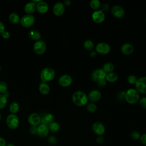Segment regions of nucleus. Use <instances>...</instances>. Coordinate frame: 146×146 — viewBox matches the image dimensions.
Masks as SVG:
<instances>
[{
    "label": "nucleus",
    "mask_w": 146,
    "mask_h": 146,
    "mask_svg": "<svg viewBox=\"0 0 146 146\" xmlns=\"http://www.w3.org/2000/svg\"><path fill=\"white\" fill-rule=\"evenodd\" d=\"M72 100L76 106L83 107L88 103V98L87 95L84 92L76 91L72 95Z\"/></svg>",
    "instance_id": "obj_1"
},
{
    "label": "nucleus",
    "mask_w": 146,
    "mask_h": 146,
    "mask_svg": "<svg viewBox=\"0 0 146 146\" xmlns=\"http://www.w3.org/2000/svg\"><path fill=\"white\" fill-rule=\"evenodd\" d=\"M124 98L128 103L133 104L139 102L140 94L135 88H131L124 92Z\"/></svg>",
    "instance_id": "obj_2"
},
{
    "label": "nucleus",
    "mask_w": 146,
    "mask_h": 146,
    "mask_svg": "<svg viewBox=\"0 0 146 146\" xmlns=\"http://www.w3.org/2000/svg\"><path fill=\"white\" fill-rule=\"evenodd\" d=\"M55 76V71L51 67H45L40 72V79L43 83L49 82L52 80Z\"/></svg>",
    "instance_id": "obj_3"
},
{
    "label": "nucleus",
    "mask_w": 146,
    "mask_h": 146,
    "mask_svg": "<svg viewBox=\"0 0 146 146\" xmlns=\"http://www.w3.org/2000/svg\"><path fill=\"white\" fill-rule=\"evenodd\" d=\"M6 123L8 128L11 129H16L19 125V119L16 114L10 113L6 119Z\"/></svg>",
    "instance_id": "obj_4"
},
{
    "label": "nucleus",
    "mask_w": 146,
    "mask_h": 146,
    "mask_svg": "<svg viewBox=\"0 0 146 146\" xmlns=\"http://www.w3.org/2000/svg\"><path fill=\"white\" fill-rule=\"evenodd\" d=\"M46 43L43 40H39L36 41L33 45V50L35 54L40 55L43 54L46 50Z\"/></svg>",
    "instance_id": "obj_5"
},
{
    "label": "nucleus",
    "mask_w": 146,
    "mask_h": 146,
    "mask_svg": "<svg viewBox=\"0 0 146 146\" xmlns=\"http://www.w3.org/2000/svg\"><path fill=\"white\" fill-rule=\"evenodd\" d=\"M35 22V17L33 14H25L20 19L21 25L25 28L32 26Z\"/></svg>",
    "instance_id": "obj_6"
},
{
    "label": "nucleus",
    "mask_w": 146,
    "mask_h": 146,
    "mask_svg": "<svg viewBox=\"0 0 146 146\" xmlns=\"http://www.w3.org/2000/svg\"><path fill=\"white\" fill-rule=\"evenodd\" d=\"M106 74L102 68H96L91 73V78L94 82L97 83L99 80L105 79Z\"/></svg>",
    "instance_id": "obj_7"
},
{
    "label": "nucleus",
    "mask_w": 146,
    "mask_h": 146,
    "mask_svg": "<svg viewBox=\"0 0 146 146\" xmlns=\"http://www.w3.org/2000/svg\"><path fill=\"white\" fill-rule=\"evenodd\" d=\"M95 51L97 53L101 55H106L111 51V47L106 42H100L95 47Z\"/></svg>",
    "instance_id": "obj_8"
},
{
    "label": "nucleus",
    "mask_w": 146,
    "mask_h": 146,
    "mask_svg": "<svg viewBox=\"0 0 146 146\" xmlns=\"http://www.w3.org/2000/svg\"><path fill=\"white\" fill-rule=\"evenodd\" d=\"M135 85V89L139 94H146V76H142L137 79Z\"/></svg>",
    "instance_id": "obj_9"
},
{
    "label": "nucleus",
    "mask_w": 146,
    "mask_h": 146,
    "mask_svg": "<svg viewBox=\"0 0 146 146\" xmlns=\"http://www.w3.org/2000/svg\"><path fill=\"white\" fill-rule=\"evenodd\" d=\"M27 120L31 126L38 127L41 123V116L38 113L33 112L29 115Z\"/></svg>",
    "instance_id": "obj_10"
},
{
    "label": "nucleus",
    "mask_w": 146,
    "mask_h": 146,
    "mask_svg": "<svg viewBox=\"0 0 146 146\" xmlns=\"http://www.w3.org/2000/svg\"><path fill=\"white\" fill-rule=\"evenodd\" d=\"M92 131L98 136L103 135L106 131L104 125L100 121H95L92 125Z\"/></svg>",
    "instance_id": "obj_11"
},
{
    "label": "nucleus",
    "mask_w": 146,
    "mask_h": 146,
    "mask_svg": "<svg viewBox=\"0 0 146 146\" xmlns=\"http://www.w3.org/2000/svg\"><path fill=\"white\" fill-rule=\"evenodd\" d=\"M105 14L101 10L99 9L98 10L94 11L91 15L92 21L96 23H101L105 19Z\"/></svg>",
    "instance_id": "obj_12"
},
{
    "label": "nucleus",
    "mask_w": 146,
    "mask_h": 146,
    "mask_svg": "<svg viewBox=\"0 0 146 146\" xmlns=\"http://www.w3.org/2000/svg\"><path fill=\"white\" fill-rule=\"evenodd\" d=\"M72 83V77L68 74H63L58 79L59 84L63 87H67Z\"/></svg>",
    "instance_id": "obj_13"
},
{
    "label": "nucleus",
    "mask_w": 146,
    "mask_h": 146,
    "mask_svg": "<svg viewBox=\"0 0 146 146\" xmlns=\"http://www.w3.org/2000/svg\"><path fill=\"white\" fill-rule=\"evenodd\" d=\"M52 11L55 15L60 17L62 15L65 11V6L63 2H58L55 3L52 8Z\"/></svg>",
    "instance_id": "obj_14"
},
{
    "label": "nucleus",
    "mask_w": 146,
    "mask_h": 146,
    "mask_svg": "<svg viewBox=\"0 0 146 146\" xmlns=\"http://www.w3.org/2000/svg\"><path fill=\"white\" fill-rule=\"evenodd\" d=\"M50 129L48 125L40 123L37 127V135L40 137L43 138L48 136Z\"/></svg>",
    "instance_id": "obj_15"
},
{
    "label": "nucleus",
    "mask_w": 146,
    "mask_h": 146,
    "mask_svg": "<svg viewBox=\"0 0 146 146\" xmlns=\"http://www.w3.org/2000/svg\"><path fill=\"white\" fill-rule=\"evenodd\" d=\"M111 13L112 15L117 18H121L123 17L125 13L124 9L119 5L113 6L111 9Z\"/></svg>",
    "instance_id": "obj_16"
},
{
    "label": "nucleus",
    "mask_w": 146,
    "mask_h": 146,
    "mask_svg": "<svg viewBox=\"0 0 146 146\" xmlns=\"http://www.w3.org/2000/svg\"><path fill=\"white\" fill-rule=\"evenodd\" d=\"M87 96L88 100H90L92 103H95L100 99L102 97V94L98 90H93L89 92Z\"/></svg>",
    "instance_id": "obj_17"
},
{
    "label": "nucleus",
    "mask_w": 146,
    "mask_h": 146,
    "mask_svg": "<svg viewBox=\"0 0 146 146\" xmlns=\"http://www.w3.org/2000/svg\"><path fill=\"white\" fill-rule=\"evenodd\" d=\"M135 48L132 44L130 43H125L121 46L120 51L125 55H129L134 51Z\"/></svg>",
    "instance_id": "obj_18"
},
{
    "label": "nucleus",
    "mask_w": 146,
    "mask_h": 146,
    "mask_svg": "<svg viewBox=\"0 0 146 146\" xmlns=\"http://www.w3.org/2000/svg\"><path fill=\"white\" fill-rule=\"evenodd\" d=\"M36 10L40 14L46 13L48 10V5L45 1H40L36 5Z\"/></svg>",
    "instance_id": "obj_19"
},
{
    "label": "nucleus",
    "mask_w": 146,
    "mask_h": 146,
    "mask_svg": "<svg viewBox=\"0 0 146 146\" xmlns=\"http://www.w3.org/2000/svg\"><path fill=\"white\" fill-rule=\"evenodd\" d=\"M36 5L32 1L26 3L24 6V11L27 14H32L36 10Z\"/></svg>",
    "instance_id": "obj_20"
},
{
    "label": "nucleus",
    "mask_w": 146,
    "mask_h": 146,
    "mask_svg": "<svg viewBox=\"0 0 146 146\" xmlns=\"http://www.w3.org/2000/svg\"><path fill=\"white\" fill-rule=\"evenodd\" d=\"M28 35L29 36L30 38H31L33 40H39L41 39V37H42V35L40 34V33L35 29H33L31 30L30 31H29V33H28Z\"/></svg>",
    "instance_id": "obj_21"
},
{
    "label": "nucleus",
    "mask_w": 146,
    "mask_h": 146,
    "mask_svg": "<svg viewBox=\"0 0 146 146\" xmlns=\"http://www.w3.org/2000/svg\"><path fill=\"white\" fill-rule=\"evenodd\" d=\"M54 115L51 113H48L41 117V123L48 125L49 123L54 121Z\"/></svg>",
    "instance_id": "obj_22"
},
{
    "label": "nucleus",
    "mask_w": 146,
    "mask_h": 146,
    "mask_svg": "<svg viewBox=\"0 0 146 146\" xmlns=\"http://www.w3.org/2000/svg\"><path fill=\"white\" fill-rule=\"evenodd\" d=\"M39 91L43 95H47L50 91L49 85L46 83H40L39 85Z\"/></svg>",
    "instance_id": "obj_23"
},
{
    "label": "nucleus",
    "mask_w": 146,
    "mask_h": 146,
    "mask_svg": "<svg viewBox=\"0 0 146 146\" xmlns=\"http://www.w3.org/2000/svg\"><path fill=\"white\" fill-rule=\"evenodd\" d=\"M105 79L107 82H108L110 83H114L118 79V75L116 73L114 72L108 73L106 74Z\"/></svg>",
    "instance_id": "obj_24"
},
{
    "label": "nucleus",
    "mask_w": 146,
    "mask_h": 146,
    "mask_svg": "<svg viewBox=\"0 0 146 146\" xmlns=\"http://www.w3.org/2000/svg\"><path fill=\"white\" fill-rule=\"evenodd\" d=\"M50 131L54 132V133H56L58 132L60 128V126L59 125V124L55 121H53L52 122L49 123L48 124Z\"/></svg>",
    "instance_id": "obj_25"
},
{
    "label": "nucleus",
    "mask_w": 146,
    "mask_h": 146,
    "mask_svg": "<svg viewBox=\"0 0 146 146\" xmlns=\"http://www.w3.org/2000/svg\"><path fill=\"white\" fill-rule=\"evenodd\" d=\"M20 19L19 15L14 12L11 13L9 15V21L13 24H18L20 22Z\"/></svg>",
    "instance_id": "obj_26"
},
{
    "label": "nucleus",
    "mask_w": 146,
    "mask_h": 146,
    "mask_svg": "<svg viewBox=\"0 0 146 146\" xmlns=\"http://www.w3.org/2000/svg\"><path fill=\"white\" fill-rule=\"evenodd\" d=\"M114 68H115V66L111 62H107V63H106L103 65V68H102V69L104 70V71L106 74L113 72V71L114 70Z\"/></svg>",
    "instance_id": "obj_27"
},
{
    "label": "nucleus",
    "mask_w": 146,
    "mask_h": 146,
    "mask_svg": "<svg viewBox=\"0 0 146 146\" xmlns=\"http://www.w3.org/2000/svg\"><path fill=\"white\" fill-rule=\"evenodd\" d=\"M83 47L86 50L91 51L94 50V48L95 47V44H94V43L91 40L87 39L84 42Z\"/></svg>",
    "instance_id": "obj_28"
},
{
    "label": "nucleus",
    "mask_w": 146,
    "mask_h": 146,
    "mask_svg": "<svg viewBox=\"0 0 146 146\" xmlns=\"http://www.w3.org/2000/svg\"><path fill=\"white\" fill-rule=\"evenodd\" d=\"M19 110V104L17 102H13L10 104L9 111L11 112V113L15 114L18 112Z\"/></svg>",
    "instance_id": "obj_29"
},
{
    "label": "nucleus",
    "mask_w": 146,
    "mask_h": 146,
    "mask_svg": "<svg viewBox=\"0 0 146 146\" xmlns=\"http://www.w3.org/2000/svg\"><path fill=\"white\" fill-rule=\"evenodd\" d=\"M90 6L94 11L99 10L101 6L100 2L99 0H91L90 2Z\"/></svg>",
    "instance_id": "obj_30"
},
{
    "label": "nucleus",
    "mask_w": 146,
    "mask_h": 146,
    "mask_svg": "<svg viewBox=\"0 0 146 146\" xmlns=\"http://www.w3.org/2000/svg\"><path fill=\"white\" fill-rule=\"evenodd\" d=\"M8 86L5 81H0V94L6 95L7 93Z\"/></svg>",
    "instance_id": "obj_31"
},
{
    "label": "nucleus",
    "mask_w": 146,
    "mask_h": 146,
    "mask_svg": "<svg viewBox=\"0 0 146 146\" xmlns=\"http://www.w3.org/2000/svg\"><path fill=\"white\" fill-rule=\"evenodd\" d=\"M86 106V109L88 112L90 113H94L97 110V106L94 103H88Z\"/></svg>",
    "instance_id": "obj_32"
},
{
    "label": "nucleus",
    "mask_w": 146,
    "mask_h": 146,
    "mask_svg": "<svg viewBox=\"0 0 146 146\" xmlns=\"http://www.w3.org/2000/svg\"><path fill=\"white\" fill-rule=\"evenodd\" d=\"M7 103V96L4 94H0V110L4 108Z\"/></svg>",
    "instance_id": "obj_33"
},
{
    "label": "nucleus",
    "mask_w": 146,
    "mask_h": 146,
    "mask_svg": "<svg viewBox=\"0 0 146 146\" xmlns=\"http://www.w3.org/2000/svg\"><path fill=\"white\" fill-rule=\"evenodd\" d=\"M127 82L129 84H135V83H136V82L137 80V78L134 75H129L127 76Z\"/></svg>",
    "instance_id": "obj_34"
},
{
    "label": "nucleus",
    "mask_w": 146,
    "mask_h": 146,
    "mask_svg": "<svg viewBox=\"0 0 146 146\" xmlns=\"http://www.w3.org/2000/svg\"><path fill=\"white\" fill-rule=\"evenodd\" d=\"M130 137L133 140H137L140 137V134L137 131H133L130 133Z\"/></svg>",
    "instance_id": "obj_35"
},
{
    "label": "nucleus",
    "mask_w": 146,
    "mask_h": 146,
    "mask_svg": "<svg viewBox=\"0 0 146 146\" xmlns=\"http://www.w3.org/2000/svg\"><path fill=\"white\" fill-rule=\"evenodd\" d=\"M140 106L144 110H146V96H143L139 99V100Z\"/></svg>",
    "instance_id": "obj_36"
},
{
    "label": "nucleus",
    "mask_w": 146,
    "mask_h": 146,
    "mask_svg": "<svg viewBox=\"0 0 146 146\" xmlns=\"http://www.w3.org/2000/svg\"><path fill=\"white\" fill-rule=\"evenodd\" d=\"M48 142L52 145L55 144L57 142V139L54 136H51L48 139Z\"/></svg>",
    "instance_id": "obj_37"
},
{
    "label": "nucleus",
    "mask_w": 146,
    "mask_h": 146,
    "mask_svg": "<svg viewBox=\"0 0 146 146\" xmlns=\"http://www.w3.org/2000/svg\"><path fill=\"white\" fill-rule=\"evenodd\" d=\"M106 84H107V81L106 79H103L97 82V85L99 88L104 87L106 86Z\"/></svg>",
    "instance_id": "obj_38"
},
{
    "label": "nucleus",
    "mask_w": 146,
    "mask_h": 146,
    "mask_svg": "<svg viewBox=\"0 0 146 146\" xmlns=\"http://www.w3.org/2000/svg\"><path fill=\"white\" fill-rule=\"evenodd\" d=\"M139 140L142 144L146 146V133H143L141 135H140V137Z\"/></svg>",
    "instance_id": "obj_39"
},
{
    "label": "nucleus",
    "mask_w": 146,
    "mask_h": 146,
    "mask_svg": "<svg viewBox=\"0 0 146 146\" xmlns=\"http://www.w3.org/2000/svg\"><path fill=\"white\" fill-rule=\"evenodd\" d=\"M101 10L103 11V12H106V11H108V10L110 9V6L107 3H104L101 6Z\"/></svg>",
    "instance_id": "obj_40"
},
{
    "label": "nucleus",
    "mask_w": 146,
    "mask_h": 146,
    "mask_svg": "<svg viewBox=\"0 0 146 146\" xmlns=\"http://www.w3.org/2000/svg\"><path fill=\"white\" fill-rule=\"evenodd\" d=\"M29 131L31 135H37V127L31 126L30 128Z\"/></svg>",
    "instance_id": "obj_41"
},
{
    "label": "nucleus",
    "mask_w": 146,
    "mask_h": 146,
    "mask_svg": "<svg viewBox=\"0 0 146 146\" xmlns=\"http://www.w3.org/2000/svg\"><path fill=\"white\" fill-rule=\"evenodd\" d=\"M1 35L2 36V38L3 39H7L10 38V33L7 31H6V30L1 34Z\"/></svg>",
    "instance_id": "obj_42"
},
{
    "label": "nucleus",
    "mask_w": 146,
    "mask_h": 146,
    "mask_svg": "<svg viewBox=\"0 0 146 146\" xmlns=\"http://www.w3.org/2000/svg\"><path fill=\"white\" fill-rule=\"evenodd\" d=\"M104 137L103 136V135L102 136H98V137H96V141L98 144H102V143H103L104 141Z\"/></svg>",
    "instance_id": "obj_43"
},
{
    "label": "nucleus",
    "mask_w": 146,
    "mask_h": 146,
    "mask_svg": "<svg viewBox=\"0 0 146 146\" xmlns=\"http://www.w3.org/2000/svg\"><path fill=\"white\" fill-rule=\"evenodd\" d=\"M5 31V26L2 21H0V35H1Z\"/></svg>",
    "instance_id": "obj_44"
},
{
    "label": "nucleus",
    "mask_w": 146,
    "mask_h": 146,
    "mask_svg": "<svg viewBox=\"0 0 146 146\" xmlns=\"http://www.w3.org/2000/svg\"><path fill=\"white\" fill-rule=\"evenodd\" d=\"M6 140L3 137L0 136V146H6Z\"/></svg>",
    "instance_id": "obj_45"
},
{
    "label": "nucleus",
    "mask_w": 146,
    "mask_h": 146,
    "mask_svg": "<svg viewBox=\"0 0 146 146\" xmlns=\"http://www.w3.org/2000/svg\"><path fill=\"white\" fill-rule=\"evenodd\" d=\"M97 55V52L96 51H94V50H92L91 51H90V56L92 57V58H95Z\"/></svg>",
    "instance_id": "obj_46"
},
{
    "label": "nucleus",
    "mask_w": 146,
    "mask_h": 146,
    "mask_svg": "<svg viewBox=\"0 0 146 146\" xmlns=\"http://www.w3.org/2000/svg\"><path fill=\"white\" fill-rule=\"evenodd\" d=\"M63 3V4H64V5L65 6H70L71 5V2L70 0H65Z\"/></svg>",
    "instance_id": "obj_47"
},
{
    "label": "nucleus",
    "mask_w": 146,
    "mask_h": 146,
    "mask_svg": "<svg viewBox=\"0 0 146 146\" xmlns=\"http://www.w3.org/2000/svg\"><path fill=\"white\" fill-rule=\"evenodd\" d=\"M6 146H15V145L12 143H6Z\"/></svg>",
    "instance_id": "obj_48"
},
{
    "label": "nucleus",
    "mask_w": 146,
    "mask_h": 146,
    "mask_svg": "<svg viewBox=\"0 0 146 146\" xmlns=\"http://www.w3.org/2000/svg\"><path fill=\"white\" fill-rule=\"evenodd\" d=\"M1 115L0 113V120H1Z\"/></svg>",
    "instance_id": "obj_49"
},
{
    "label": "nucleus",
    "mask_w": 146,
    "mask_h": 146,
    "mask_svg": "<svg viewBox=\"0 0 146 146\" xmlns=\"http://www.w3.org/2000/svg\"><path fill=\"white\" fill-rule=\"evenodd\" d=\"M1 66H0V71H1Z\"/></svg>",
    "instance_id": "obj_50"
},
{
    "label": "nucleus",
    "mask_w": 146,
    "mask_h": 146,
    "mask_svg": "<svg viewBox=\"0 0 146 146\" xmlns=\"http://www.w3.org/2000/svg\"><path fill=\"white\" fill-rule=\"evenodd\" d=\"M145 22H146V19H145Z\"/></svg>",
    "instance_id": "obj_51"
}]
</instances>
